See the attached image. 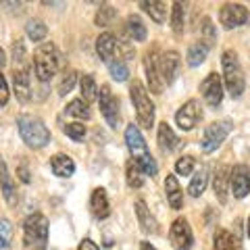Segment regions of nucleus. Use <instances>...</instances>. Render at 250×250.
<instances>
[{"label": "nucleus", "mask_w": 250, "mask_h": 250, "mask_svg": "<svg viewBox=\"0 0 250 250\" xmlns=\"http://www.w3.org/2000/svg\"><path fill=\"white\" fill-rule=\"evenodd\" d=\"M125 142H127V148H129V152H131V161H134L136 165L142 169L144 175L154 177L156 171H159V167H156V163L152 159L150 150H148V146L144 142L142 134H140L138 125L131 123V125L125 127Z\"/></svg>", "instance_id": "obj_1"}, {"label": "nucleus", "mask_w": 250, "mask_h": 250, "mask_svg": "<svg viewBox=\"0 0 250 250\" xmlns=\"http://www.w3.org/2000/svg\"><path fill=\"white\" fill-rule=\"evenodd\" d=\"M17 129H19L21 140L29 148H34V150H38V148H44L46 144L50 142V129L46 127L40 117L21 115L17 119Z\"/></svg>", "instance_id": "obj_2"}, {"label": "nucleus", "mask_w": 250, "mask_h": 250, "mask_svg": "<svg viewBox=\"0 0 250 250\" xmlns=\"http://www.w3.org/2000/svg\"><path fill=\"white\" fill-rule=\"evenodd\" d=\"M221 65H223V82H225V88H228L229 96L240 98L246 88V77L238 61V54L233 50H225L221 57Z\"/></svg>", "instance_id": "obj_3"}, {"label": "nucleus", "mask_w": 250, "mask_h": 250, "mask_svg": "<svg viewBox=\"0 0 250 250\" xmlns=\"http://www.w3.org/2000/svg\"><path fill=\"white\" fill-rule=\"evenodd\" d=\"M129 96L131 103L136 108V117H138V125L144 129H150L154 125V103L148 96V90L144 88L142 82L134 80L129 85Z\"/></svg>", "instance_id": "obj_4"}, {"label": "nucleus", "mask_w": 250, "mask_h": 250, "mask_svg": "<svg viewBox=\"0 0 250 250\" xmlns=\"http://www.w3.org/2000/svg\"><path fill=\"white\" fill-rule=\"evenodd\" d=\"M59 69V50L52 42H42L34 52V71L40 82H48L57 75Z\"/></svg>", "instance_id": "obj_5"}, {"label": "nucleus", "mask_w": 250, "mask_h": 250, "mask_svg": "<svg viewBox=\"0 0 250 250\" xmlns=\"http://www.w3.org/2000/svg\"><path fill=\"white\" fill-rule=\"evenodd\" d=\"M23 240L27 248H44L48 242V219L40 213H34L23 223Z\"/></svg>", "instance_id": "obj_6"}, {"label": "nucleus", "mask_w": 250, "mask_h": 250, "mask_svg": "<svg viewBox=\"0 0 250 250\" xmlns=\"http://www.w3.org/2000/svg\"><path fill=\"white\" fill-rule=\"evenodd\" d=\"M231 131V121H213L210 125H207L205 134H202V140H200V148L202 152H215L219 146L225 142V138L229 136Z\"/></svg>", "instance_id": "obj_7"}, {"label": "nucleus", "mask_w": 250, "mask_h": 250, "mask_svg": "<svg viewBox=\"0 0 250 250\" xmlns=\"http://www.w3.org/2000/svg\"><path fill=\"white\" fill-rule=\"evenodd\" d=\"M144 69H146V80H148V85H150V92L163 94L165 82H163V75H161V57H159V52H156V48L146 52Z\"/></svg>", "instance_id": "obj_8"}, {"label": "nucleus", "mask_w": 250, "mask_h": 250, "mask_svg": "<svg viewBox=\"0 0 250 250\" xmlns=\"http://www.w3.org/2000/svg\"><path fill=\"white\" fill-rule=\"evenodd\" d=\"M202 119V108L198 100H188V103L175 113V123L182 131H190L198 125V121Z\"/></svg>", "instance_id": "obj_9"}, {"label": "nucleus", "mask_w": 250, "mask_h": 250, "mask_svg": "<svg viewBox=\"0 0 250 250\" xmlns=\"http://www.w3.org/2000/svg\"><path fill=\"white\" fill-rule=\"evenodd\" d=\"M219 21L225 29H233V27H240L248 21V9L244 4H238V2H228L221 6L219 11Z\"/></svg>", "instance_id": "obj_10"}, {"label": "nucleus", "mask_w": 250, "mask_h": 250, "mask_svg": "<svg viewBox=\"0 0 250 250\" xmlns=\"http://www.w3.org/2000/svg\"><path fill=\"white\" fill-rule=\"evenodd\" d=\"M169 240L175 250H190L192 248V242H194L192 228L184 217H179L173 221V225H171V229H169Z\"/></svg>", "instance_id": "obj_11"}, {"label": "nucleus", "mask_w": 250, "mask_h": 250, "mask_svg": "<svg viewBox=\"0 0 250 250\" xmlns=\"http://www.w3.org/2000/svg\"><path fill=\"white\" fill-rule=\"evenodd\" d=\"M98 104H100V113H103L106 123L111 125V127H117V123H119V100H117V96L111 92L108 85L100 88Z\"/></svg>", "instance_id": "obj_12"}, {"label": "nucleus", "mask_w": 250, "mask_h": 250, "mask_svg": "<svg viewBox=\"0 0 250 250\" xmlns=\"http://www.w3.org/2000/svg\"><path fill=\"white\" fill-rule=\"evenodd\" d=\"M200 92H202V98L208 106H219L223 103V82H221V75L217 73H208L205 80L200 83Z\"/></svg>", "instance_id": "obj_13"}, {"label": "nucleus", "mask_w": 250, "mask_h": 250, "mask_svg": "<svg viewBox=\"0 0 250 250\" xmlns=\"http://www.w3.org/2000/svg\"><path fill=\"white\" fill-rule=\"evenodd\" d=\"M229 188L236 198H244L250 194V169L246 165H236L231 169Z\"/></svg>", "instance_id": "obj_14"}, {"label": "nucleus", "mask_w": 250, "mask_h": 250, "mask_svg": "<svg viewBox=\"0 0 250 250\" xmlns=\"http://www.w3.org/2000/svg\"><path fill=\"white\" fill-rule=\"evenodd\" d=\"M13 90L17 94V100H21V103H29L31 100V77H29L27 67H15Z\"/></svg>", "instance_id": "obj_15"}, {"label": "nucleus", "mask_w": 250, "mask_h": 250, "mask_svg": "<svg viewBox=\"0 0 250 250\" xmlns=\"http://www.w3.org/2000/svg\"><path fill=\"white\" fill-rule=\"evenodd\" d=\"M179 65H182V59H179V54L175 50H167L165 54H161V75L167 85L175 82Z\"/></svg>", "instance_id": "obj_16"}, {"label": "nucleus", "mask_w": 250, "mask_h": 250, "mask_svg": "<svg viewBox=\"0 0 250 250\" xmlns=\"http://www.w3.org/2000/svg\"><path fill=\"white\" fill-rule=\"evenodd\" d=\"M117 50H119V40H117L111 31H104V34L98 36V40H96V52H98V57L106 62V65L111 61H115Z\"/></svg>", "instance_id": "obj_17"}, {"label": "nucleus", "mask_w": 250, "mask_h": 250, "mask_svg": "<svg viewBox=\"0 0 250 250\" xmlns=\"http://www.w3.org/2000/svg\"><path fill=\"white\" fill-rule=\"evenodd\" d=\"M229 177H231V167H228V165H221L213 175V190H215V196H217V200L221 202V205L228 202Z\"/></svg>", "instance_id": "obj_18"}, {"label": "nucleus", "mask_w": 250, "mask_h": 250, "mask_svg": "<svg viewBox=\"0 0 250 250\" xmlns=\"http://www.w3.org/2000/svg\"><path fill=\"white\" fill-rule=\"evenodd\" d=\"M0 192H2L4 200L11 207L17 205V186H15V179L9 173V167H6V163L2 159H0Z\"/></svg>", "instance_id": "obj_19"}, {"label": "nucleus", "mask_w": 250, "mask_h": 250, "mask_svg": "<svg viewBox=\"0 0 250 250\" xmlns=\"http://www.w3.org/2000/svg\"><path fill=\"white\" fill-rule=\"evenodd\" d=\"M90 208H92V215L96 219H106L111 215V202H108L106 196V190L104 188H96L90 196Z\"/></svg>", "instance_id": "obj_20"}, {"label": "nucleus", "mask_w": 250, "mask_h": 250, "mask_svg": "<svg viewBox=\"0 0 250 250\" xmlns=\"http://www.w3.org/2000/svg\"><path fill=\"white\" fill-rule=\"evenodd\" d=\"M136 217H138V223H140V228H142L144 233H156L159 231L156 219L150 213V208L146 207L144 200H136Z\"/></svg>", "instance_id": "obj_21"}, {"label": "nucleus", "mask_w": 250, "mask_h": 250, "mask_svg": "<svg viewBox=\"0 0 250 250\" xmlns=\"http://www.w3.org/2000/svg\"><path fill=\"white\" fill-rule=\"evenodd\" d=\"M50 169L57 177H71L75 173V163L67 154H54L50 159Z\"/></svg>", "instance_id": "obj_22"}, {"label": "nucleus", "mask_w": 250, "mask_h": 250, "mask_svg": "<svg viewBox=\"0 0 250 250\" xmlns=\"http://www.w3.org/2000/svg\"><path fill=\"white\" fill-rule=\"evenodd\" d=\"M165 192H167V200H169L171 208H175V210L182 208V205H184V192H182V188H179V182H177L175 175H167V179H165Z\"/></svg>", "instance_id": "obj_23"}, {"label": "nucleus", "mask_w": 250, "mask_h": 250, "mask_svg": "<svg viewBox=\"0 0 250 250\" xmlns=\"http://www.w3.org/2000/svg\"><path fill=\"white\" fill-rule=\"evenodd\" d=\"M125 29H127V34H129V38L134 42H144L146 36H148L144 21L140 19L138 15H129V17L125 19Z\"/></svg>", "instance_id": "obj_24"}, {"label": "nucleus", "mask_w": 250, "mask_h": 250, "mask_svg": "<svg viewBox=\"0 0 250 250\" xmlns=\"http://www.w3.org/2000/svg\"><path fill=\"white\" fill-rule=\"evenodd\" d=\"M159 144H161L163 150H167V152L175 150L179 146V138L175 136V131L171 129V125L167 121L159 125Z\"/></svg>", "instance_id": "obj_25"}, {"label": "nucleus", "mask_w": 250, "mask_h": 250, "mask_svg": "<svg viewBox=\"0 0 250 250\" xmlns=\"http://www.w3.org/2000/svg\"><path fill=\"white\" fill-rule=\"evenodd\" d=\"M215 250H242L240 240L228 229H219L215 233Z\"/></svg>", "instance_id": "obj_26"}, {"label": "nucleus", "mask_w": 250, "mask_h": 250, "mask_svg": "<svg viewBox=\"0 0 250 250\" xmlns=\"http://www.w3.org/2000/svg\"><path fill=\"white\" fill-rule=\"evenodd\" d=\"M140 6L150 15V19L156 23H165L167 19V4L165 2H159V0H142Z\"/></svg>", "instance_id": "obj_27"}, {"label": "nucleus", "mask_w": 250, "mask_h": 250, "mask_svg": "<svg viewBox=\"0 0 250 250\" xmlns=\"http://www.w3.org/2000/svg\"><path fill=\"white\" fill-rule=\"evenodd\" d=\"M207 184H208V169L207 167H200L196 173H194L190 186H188V192H190V196H194V198L202 196V192L207 190Z\"/></svg>", "instance_id": "obj_28"}, {"label": "nucleus", "mask_w": 250, "mask_h": 250, "mask_svg": "<svg viewBox=\"0 0 250 250\" xmlns=\"http://www.w3.org/2000/svg\"><path fill=\"white\" fill-rule=\"evenodd\" d=\"M25 34L31 42H42L48 36V27H46V23L42 19H31L25 25Z\"/></svg>", "instance_id": "obj_29"}, {"label": "nucleus", "mask_w": 250, "mask_h": 250, "mask_svg": "<svg viewBox=\"0 0 250 250\" xmlns=\"http://www.w3.org/2000/svg\"><path fill=\"white\" fill-rule=\"evenodd\" d=\"M207 54H208V48L202 42H196V44H192L190 48H188V54H186V59H188V65L190 67H198L205 62L207 59Z\"/></svg>", "instance_id": "obj_30"}, {"label": "nucleus", "mask_w": 250, "mask_h": 250, "mask_svg": "<svg viewBox=\"0 0 250 250\" xmlns=\"http://www.w3.org/2000/svg\"><path fill=\"white\" fill-rule=\"evenodd\" d=\"M80 90H82V100H85V103L98 100V88H96V82H94L92 75H82Z\"/></svg>", "instance_id": "obj_31"}, {"label": "nucleus", "mask_w": 250, "mask_h": 250, "mask_svg": "<svg viewBox=\"0 0 250 250\" xmlns=\"http://www.w3.org/2000/svg\"><path fill=\"white\" fill-rule=\"evenodd\" d=\"M200 42L205 44L207 48L215 46V42H217V29L208 17H202V21H200Z\"/></svg>", "instance_id": "obj_32"}, {"label": "nucleus", "mask_w": 250, "mask_h": 250, "mask_svg": "<svg viewBox=\"0 0 250 250\" xmlns=\"http://www.w3.org/2000/svg\"><path fill=\"white\" fill-rule=\"evenodd\" d=\"M125 179H127V186L129 188H142L144 184V173L134 161H127L125 165Z\"/></svg>", "instance_id": "obj_33"}, {"label": "nucleus", "mask_w": 250, "mask_h": 250, "mask_svg": "<svg viewBox=\"0 0 250 250\" xmlns=\"http://www.w3.org/2000/svg\"><path fill=\"white\" fill-rule=\"evenodd\" d=\"M65 113L71 115V117H77V119H90V106L82 98L71 100V103L65 106Z\"/></svg>", "instance_id": "obj_34"}, {"label": "nucleus", "mask_w": 250, "mask_h": 250, "mask_svg": "<svg viewBox=\"0 0 250 250\" xmlns=\"http://www.w3.org/2000/svg\"><path fill=\"white\" fill-rule=\"evenodd\" d=\"M117 19V9H113L111 4H103L96 13V17H94V21H96L98 27H108L113 25V21Z\"/></svg>", "instance_id": "obj_35"}, {"label": "nucleus", "mask_w": 250, "mask_h": 250, "mask_svg": "<svg viewBox=\"0 0 250 250\" xmlns=\"http://www.w3.org/2000/svg\"><path fill=\"white\" fill-rule=\"evenodd\" d=\"M108 71H111L113 80L117 82H125L129 77V69H127V62H125L121 57H117L115 61L108 62Z\"/></svg>", "instance_id": "obj_36"}, {"label": "nucleus", "mask_w": 250, "mask_h": 250, "mask_svg": "<svg viewBox=\"0 0 250 250\" xmlns=\"http://www.w3.org/2000/svg\"><path fill=\"white\" fill-rule=\"evenodd\" d=\"M0 250H13V225L9 219H0Z\"/></svg>", "instance_id": "obj_37"}, {"label": "nucleus", "mask_w": 250, "mask_h": 250, "mask_svg": "<svg viewBox=\"0 0 250 250\" xmlns=\"http://www.w3.org/2000/svg\"><path fill=\"white\" fill-rule=\"evenodd\" d=\"M184 21H186V9L182 2H173V9H171V27H173L175 34H182L184 31Z\"/></svg>", "instance_id": "obj_38"}, {"label": "nucleus", "mask_w": 250, "mask_h": 250, "mask_svg": "<svg viewBox=\"0 0 250 250\" xmlns=\"http://www.w3.org/2000/svg\"><path fill=\"white\" fill-rule=\"evenodd\" d=\"M75 82H77V73L73 71V69H67V71L62 73L61 82H59V94H61V96H65V94L71 92Z\"/></svg>", "instance_id": "obj_39"}, {"label": "nucleus", "mask_w": 250, "mask_h": 250, "mask_svg": "<svg viewBox=\"0 0 250 250\" xmlns=\"http://www.w3.org/2000/svg\"><path fill=\"white\" fill-rule=\"evenodd\" d=\"M194 167H196V159H194V156H190V154L182 156V159L175 163V171H177L179 175H190L192 171H194Z\"/></svg>", "instance_id": "obj_40"}, {"label": "nucleus", "mask_w": 250, "mask_h": 250, "mask_svg": "<svg viewBox=\"0 0 250 250\" xmlns=\"http://www.w3.org/2000/svg\"><path fill=\"white\" fill-rule=\"evenodd\" d=\"M62 131L73 140V142H82L83 136H85V125L83 123H69L62 127Z\"/></svg>", "instance_id": "obj_41"}, {"label": "nucleus", "mask_w": 250, "mask_h": 250, "mask_svg": "<svg viewBox=\"0 0 250 250\" xmlns=\"http://www.w3.org/2000/svg\"><path fill=\"white\" fill-rule=\"evenodd\" d=\"M9 103V83H6L4 75L0 73V106H4Z\"/></svg>", "instance_id": "obj_42"}, {"label": "nucleus", "mask_w": 250, "mask_h": 250, "mask_svg": "<svg viewBox=\"0 0 250 250\" xmlns=\"http://www.w3.org/2000/svg\"><path fill=\"white\" fill-rule=\"evenodd\" d=\"M77 250H100V248H98L96 242H92L90 238H85V240H82V242H80V246H77Z\"/></svg>", "instance_id": "obj_43"}, {"label": "nucleus", "mask_w": 250, "mask_h": 250, "mask_svg": "<svg viewBox=\"0 0 250 250\" xmlns=\"http://www.w3.org/2000/svg\"><path fill=\"white\" fill-rule=\"evenodd\" d=\"M17 173H19V179L23 184H29L31 182V177H29V169L25 167V165H21L19 169H17Z\"/></svg>", "instance_id": "obj_44"}, {"label": "nucleus", "mask_w": 250, "mask_h": 250, "mask_svg": "<svg viewBox=\"0 0 250 250\" xmlns=\"http://www.w3.org/2000/svg\"><path fill=\"white\" fill-rule=\"evenodd\" d=\"M140 250H156L150 242H142V244H140Z\"/></svg>", "instance_id": "obj_45"}, {"label": "nucleus", "mask_w": 250, "mask_h": 250, "mask_svg": "<svg viewBox=\"0 0 250 250\" xmlns=\"http://www.w3.org/2000/svg\"><path fill=\"white\" fill-rule=\"evenodd\" d=\"M4 62H6V54H4V50H2V48H0V67H2Z\"/></svg>", "instance_id": "obj_46"}, {"label": "nucleus", "mask_w": 250, "mask_h": 250, "mask_svg": "<svg viewBox=\"0 0 250 250\" xmlns=\"http://www.w3.org/2000/svg\"><path fill=\"white\" fill-rule=\"evenodd\" d=\"M246 229H248V238H250V217H248V228Z\"/></svg>", "instance_id": "obj_47"}]
</instances>
